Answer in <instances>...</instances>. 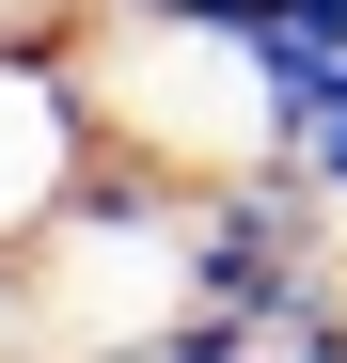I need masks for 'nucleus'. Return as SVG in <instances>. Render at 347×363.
<instances>
[{
	"instance_id": "1",
	"label": "nucleus",
	"mask_w": 347,
	"mask_h": 363,
	"mask_svg": "<svg viewBox=\"0 0 347 363\" xmlns=\"http://www.w3.org/2000/svg\"><path fill=\"white\" fill-rule=\"evenodd\" d=\"M64 48H79V95H95L110 158H158V174H190V190L284 158V79L253 64V32L158 16V0H95Z\"/></svg>"
},
{
	"instance_id": "2",
	"label": "nucleus",
	"mask_w": 347,
	"mask_h": 363,
	"mask_svg": "<svg viewBox=\"0 0 347 363\" xmlns=\"http://www.w3.org/2000/svg\"><path fill=\"white\" fill-rule=\"evenodd\" d=\"M95 158H110V127H95V95H79V48L64 32L0 48V284L47 253V221L79 206Z\"/></svg>"
},
{
	"instance_id": "3",
	"label": "nucleus",
	"mask_w": 347,
	"mask_h": 363,
	"mask_svg": "<svg viewBox=\"0 0 347 363\" xmlns=\"http://www.w3.org/2000/svg\"><path fill=\"white\" fill-rule=\"evenodd\" d=\"M95 0H0V48H32V32H79Z\"/></svg>"
}]
</instances>
